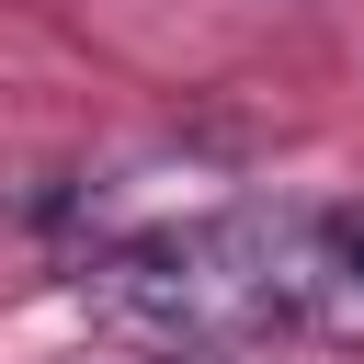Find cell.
Wrapping results in <instances>:
<instances>
[{
    "instance_id": "obj_1",
    "label": "cell",
    "mask_w": 364,
    "mask_h": 364,
    "mask_svg": "<svg viewBox=\"0 0 364 364\" xmlns=\"http://www.w3.org/2000/svg\"><path fill=\"white\" fill-rule=\"evenodd\" d=\"M80 307L125 353H250L262 330H307L318 216L307 205H228L193 228L114 239L80 262Z\"/></svg>"
},
{
    "instance_id": "obj_2",
    "label": "cell",
    "mask_w": 364,
    "mask_h": 364,
    "mask_svg": "<svg viewBox=\"0 0 364 364\" xmlns=\"http://www.w3.org/2000/svg\"><path fill=\"white\" fill-rule=\"evenodd\" d=\"M307 330L364 341V205L353 216H318V307H307Z\"/></svg>"
},
{
    "instance_id": "obj_3",
    "label": "cell",
    "mask_w": 364,
    "mask_h": 364,
    "mask_svg": "<svg viewBox=\"0 0 364 364\" xmlns=\"http://www.w3.org/2000/svg\"><path fill=\"white\" fill-rule=\"evenodd\" d=\"M136 364H239V353H136Z\"/></svg>"
}]
</instances>
